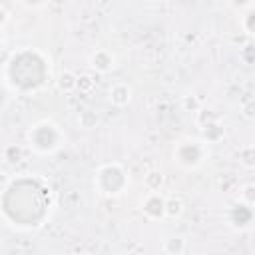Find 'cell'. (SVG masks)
I'll return each instance as SVG.
<instances>
[{"instance_id":"cell-1","label":"cell","mask_w":255,"mask_h":255,"mask_svg":"<svg viewBox=\"0 0 255 255\" xmlns=\"http://www.w3.org/2000/svg\"><path fill=\"white\" fill-rule=\"evenodd\" d=\"M26 139H28V145L38 151V153H54L56 149L62 147L66 135L64 131L60 129V126H56L54 122L50 120H42L38 124H34L28 133H26Z\"/></svg>"},{"instance_id":"cell-2","label":"cell","mask_w":255,"mask_h":255,"mask_svg":"<svg viewBox=\"0 0 255 255\" xmlns=\"http://www.w3.org/2000/svg\"><path fill=\"white\" fill-rule=\"evenodd\" d=\"M94 185L100 193L116 197L126 191V187L129 185V177L122 163H106L96 171Z\"/></svg>"},{"instance_id":"cell-3","label":"cell","mask_w":255,"mask_h":255,"mask_svg":"<svg viewBox=\"0 0 255 255\" xmlns=\"http://www.w3.org/2000/svg\"><path fill=\"white\" fill-rule=\"evenodd\" d=\"M173 159L185 169H197L207 159V141L201 137H183L173 147Z\"/></svg>"},{"instance_id":"cell-4","label":"cell","mask_w":255,"mask_h":255,"mask_svg":"<svg viewBox=\"0 0 255 255\" xmlns=\"http://www.w3.org/2000/svg\"><path fill=\"white\" fill-rule=\"evenodd\" d=\"M141 211L147 219H163L165 217V197L161 191H147L141 199Z\"/></svg>"},{"instance_id":"cell-5","label":"cell","mask_w":255,"mask_h":255,"mask_svg":"<svg viewBox=\"0 0 255 255\" xmlns=\"http://www.w3.org/2000/svg\"><path fill=\"white\" fill-rule=\"evenodd\" d=\"M253 217H255V207H251V205H247V203H243L239 199L229 209V223L233 227H237V229L249 227L251 221H253Z\"/></svg>"},{"instance_id":"cell-6","label":"cell","mask_w":255,"mask_h":255,"mask_svg":"<svg viewBox=\"0 0 255 255\" xmlns=\"http://www.w3.org/2000/svg\"><path fill=\"white\" fill-rule=\"evenodd\" d=\"M88 64H90V68L96 70L98 74H108V72H112V70L116 68V56H114L110 50H106V48H98V50L90 56Z\"/></svg>"},{"instance_id":"cell-7","label":"cell","mask_w":255,"mask_h":255,"mask_svg":"<svg viewBox=\"0 0 255 255\" xmlns=\"http://www.w3.org/2000/svg\"><path fill=\"white\" fill-rule=\"evenodd\" d=\"M108 100L112 106L116 108H124L129 104L131 100V88L124 82H116L114 86H110V92H108Z\"/></svg>"},{"instance_id":"cell-8","label":"cell","mask_w":255,"mask_h":255,"mask_svg":"<svg viewBox=\"0 0 255 255\" xmlns=\"http://www.w3.org/2000/svg\"><path fill=\"white\" fill-rule=\"evenodd\" d=\"M201 133H203V139H205L207 143H215V141H219V139L225 135V129H223L219 118H215V120L205 122V124L201 126Z\"/></svg>"},{"instance_id":"cell-9","label":"cell","mask_w":255,"mask_h":255,"mask_svg":"<svg viewBox=\"0 0 255 255\" xmlns=\"http://www.w3.org/2000/svg\"><path fill=\"white\" fill-rule=\"evenodd\" d=\"M56 86H58L60 92H64V94H72V92L78 90V86H80V78H78L74 72L66 70V72H62V74L58 76Z\"/></svg>"},{"instance_id":"cell-10","label":"cell","mask_w":255,"mask_h":255,"mask_svg":"<svg viewBox=\"0 0 255 255\" xmlns=\"http://www.w3.org/2000/svg\"><path fill=\"white\" fill-rule=\"evenodd\" d=\"M183 213V201L175 195H167L165 197V217L167 219H177Z\"/></svg>"},{"instance_id":"cell-11","label":"cell","mask_w":255,"mask_h":255,"mask_svg":"<svg viewBox=\"0 0 255 255\" xmlns=\"http://www.w3.org/2000/svg\"><path fill=\"white\" fill-rule=\"evenodd\" d=\"M237 159H239V163H241L243 167L253 169V167H255V145L249 143V145L239 147V149H237Z\"/></svg>"},{"instance_id":"cell-12","label":"cell","mask_w":255,"mask_h":255,"mask_svg":"<svg viewBox=\"0 0 255 255\" xmlns=\"http://www.w3.org/2000/svg\"><path fill=\"white\" fill-rule=\"evenodd\" d=\"M161 185H163V175H161V171H157V169L147 171V175H145V189H147V191H159Z\"/></svg>"},{"instance_id":"cell-13","label":"cell","mask_w":255,"mask_h":255,"mask_svg":"<svg viewBox=\"0 0 255 255\" xmlns=\"http://www.w3.org/2000/svg\"><path fill=\"white\" fill-rule=\"evenodd\" d=\"M98 122H100V118H98V114L92 112V110H84V112H80V116H78V124H80L82 128H86V129L96 128Z\"/></svg>"},{"instance_id":"cell-14","label":"cell","mask_w":255,"mask_h":255,"mask_svg":"<svg viewBox=\"0 0 255 255\" xmlns=\"http://www.w3.org/2000/svg\"><path fill=\"white\" fill-rule=\"evenodd\" d=\"M163 251L165 253H183L185 251V239L181 237H169L163 241Z\"/></svg>"},{"instance_id":"cell-15","label":"cell","mask_w":255,"mask_h":255,"mask_svg":"<svg viewBox=\"0 0 255 255\" xmlns=\"http://www.w3.org/2000/svg\"><path fill=\"white\" fill-rule=\"evenodd\" d=\"M239 201L255 207V183H245L241 189H239Z\"/></svg>"},{"instance_id":"cell-16","label":"cell","mask_w":255,"mask_h":255,"mask_svg":"<svg viewBox=\"0 0 255 255\" xmlns=\"http://www.w3.org/2000/svg\"><path fill=\"white\" fill-rule=\"evenodd\" d=\"M241 26H243V30H245L247 34L255 36V10H253V8L247 10V12L241 16Z\"/></svg>"},{"instance_id":"cell-17","label":"cell","mask_w":255,"mask_h":255,"mask_svg":"<svg viewBox=\"0 0 255 255\" xmlns=\"http://www.w3.org/2000/svg\"><path fill=\"white\" fill-rule=\"evenodd\" d=\"M241 114L249 120H255V100H249V102H243L241 104Z\"/></svg>"},{"instance_id":"cell-18","label":"cell","mask_w":255,"mask_h":255,"mask_svg":"<svg viewBox=\"0 0 255 255\" xmlns=\"http://www.w3.org/2000/svg\"><path fill=\"white\" fill-rule=\"evenodd\" d=\"M44 2H46V0H22V4H26V6H34V8H36V6H42Z\"/></svg>"}]
</instances>
